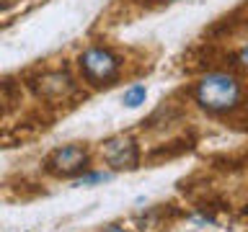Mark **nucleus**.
<instances>
[{"mask_svg":"<svg viewBox=\"0 0 248 232\" xmlns=\"http://www.w3.org/2000/svg\"><path fill=\"white\" fill-rule=\"evenodd\" d=\"M243 93H246L243 83L232 72L212 70V72H204L194 83L191 98L202 111H207L212 116H225V114H232L235 108H240Z\"/></svg>","mask_w":248,"mask_h":232,"instance_id":"f257e3e1","label":"nucleus"},{"mask_svg":"<svg viewBox=\"0 0 248 232\" xmlns=\"http://www.w3.org/2000/svg\"><path fill=\"white\" fill-rule=\"evenodd\" d=\"M122 67H124V59L111 46H104V44H93L78 54V70H80L83 80L93 85V88L114 85L122 75Z\"/></svg>","mask_w":248,"mask_h":232,"instance_id":"f03ea898","label":"nucleus"},{"mask_svg":"<svg viewBox=\"0 0 248 232\" xmlns=\"http://www.w3.org/2000/svg\"><path fill=\"white\" fill-rule=\"evenodd\" d=\"M91 147L83 145V142H67V145H60L44 158V170L54 178H78L83 175L85 170L91 168Z\"/></svg>","mask_w":248,"mask_h":232,"instance_id":"7ed1b4c3","label":"nucleus"},{"mask_svg":"<svg viewBox=\"0 0 248 232\" xmlns=\"http://www.w3.org/2000/svg\"><path fill=\"white\" fill-rule=\"evenodd\" d=\"M98 155L104 160V165L114 173H132V170L140 168V145L132 134H114L101 142Z\"/></svg>","mask_w":248,"mask_h":232,"instance_id":"20e7f679","label":"nucleus"},{"mask_svg":"<svg viewBox=\"0 0 248 232\" xmlns=\"http://www.w3.org/2000/svg\"><path fill=\"white\" fill-rule=\"evenodd\" d=\"M34 88L42 98L52 101V103H60V101H67L75 96L78 83L67 70H49V72H42L36 77Z\"/></svg>","mask_w":248,"mask_h":232,"instance_id":"39448f33","label":"nucleus"},{"mask_svg":"<svg viewBox=\"0 0 248 232\" xmlns=\"http://www.w3.org/2000/svg\"><path fill=\"white\" fill-rule=\"evenodd\" d=\"M116 173L114 170H108V168H88L83 175H78V178H73V188H96V186H104V183H108L114 178Z\"/></svg>","mask_w":248,"mask_h":232,"instance_id":"423d86ee","label":"nucleus"},{"mask_svg":"<svg viewBox=\"0 0 248 232\" xmlns=\"http://www.w3.org/2000/svg\"><path fill=\"white\" fill-rule=\"evenodd\" d=\"M147 101V88L142 83H132L129 88H124L122 93V103L127 108H140Z\"/></svg>","mask_w":248,"mask_h":232,"instance_id":"0eeeda50","label":"nucleus"},{"mask_svg":"<svg viewBox=\"0 0 248 232\" xmlns=\"http://www.w3.org/2000/svg\"><path fill=\"white\" fill-rule=\"evenodd\" d=\"M235 65L248 72V44H243V46H240V49L235 52Z\"/></svg>","mask_w":248,"mask_h":232,"instance_id":"6e6552de","label":"nucleus"},{"mask_svg":"<svg viewBox=\"0 0 248 232\" xmlns=\"http://www.w3.org/2000/svg\"><path fill=\"white\" fill-rule=\"evenodd\" d=\"M191 222H194V224H212L215 217H212V214H194Z\"/></svg>","mask_w":248,"mask_h":232,"instance_id":"1a4fd4ad","label":"nucleus"},{"mask_svg":"<svg viewBox=\"0 0 248 232\" xmlns=\"http://www.w3.org/2000/svg\"><path fill=\"white\" fill-rule=\"evenodd\" d=\"M98 232H132V230L124 227V224H106V227H101Z\"/></svg>","mask_w":248,"mask_h":232,"instance_id":"9d476101","label":"nucleus"},{"mask_svg":"<svg viewBox=\"0 0 248 232\" xmlns=\"http://www.w3.org/2000/svg\"><path fill=\"white\" fill-rule=\"evenodd\" d=\"M243 217H246V219H248V206H246V209H243Z\"/></svg>","mask_w":248,"mask_h":232,"instance_id":"9b49d317","label":"nucleus"},{"mask_svg":"<svg viewBox=\"0 0 248 232\" xmlns=\"http://www.w3.org/2000/svg\"><path fill=\"white\" fill-rule=\"evenodd\" d=\"M0 108H3V96H0Z\"/></svg>","mask_w":248,"mask_h":232,"instance_id":"f8f14e48","label":"nucleus"}]
</instances>
